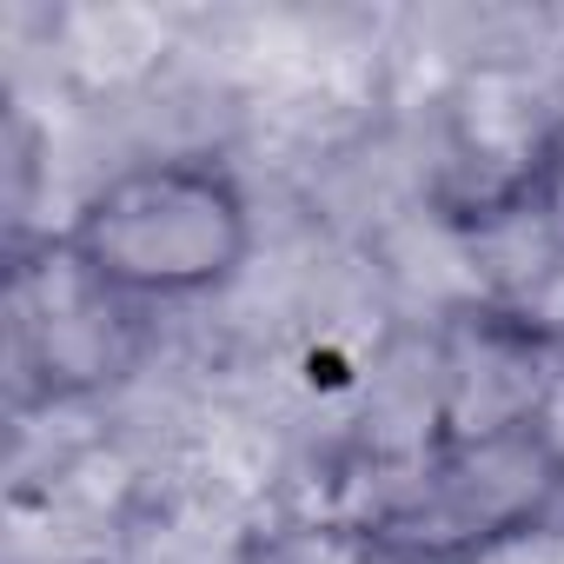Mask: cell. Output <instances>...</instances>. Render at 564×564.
Instances as JSON below:
<instances>
[{
  "label": "cell",
  "mask_w": 564,
  "mask_h": 564,
  "mask_svg": "<svg viewBox=\"0 0 564 564\" xmlns=\"http://www.w3.org/2000/svg\"><path fill=\"white\" fill-rule=\"evenodd\" d=\"M313 531L352 564H498L564 531V319L458 293L392 346L313 465Z\"/></svg>",
  "instance_id": "1"
},
{
  "label": "cell",
  "mask_w": 564,
  "mask_h": 564,
  "mask_svg": "<svg viewBox=\"0 0 564 564\" xmlns=\"http://www.w3.org/2000/svg\"><path fill=\"white\" fill-rule=\"evenodd\" d=\"M54 232L100 286L166 319L180 306L219 300L252 265L259 213L226 153L180 147L100 173Z\"/></svg>",
  "instance_id": "2"
},
{
  "label": "cell",
  "mask_w": 564,
  "mask_h": 564,
  "mask_svg": "<svg viewBox=\"0 0 564 564\" xmlns=\"http://www.w3.org/2000/svg\"><path fill=\"white\" fill-rule=\"evenodd\" d=\"M160 346V313L120 300L61 246V232H14L8 246V412H87L140 379Z\"/></svg>",
  "instance_id": "3"
},
{
  "label": "cell",
  "mask_w": 564,
  "mask_h": 564,
  "mask_svg": "<svg viewBox=\"0 0 564 564\" xmlns=\"http://www.w3.org/2000/svg\"><path fill=\"white\" fill-rule=\"evenodd\" d=\"M87 564H272V524L199 478H147L113 505Z\"/></svg>",
  "instance_id": "4"
}]
</instances>
